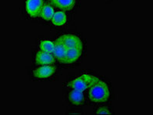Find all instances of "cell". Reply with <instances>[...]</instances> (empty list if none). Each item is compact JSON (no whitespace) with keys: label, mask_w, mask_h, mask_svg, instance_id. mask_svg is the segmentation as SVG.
Instances as JSON below:
<instances>
[{"label":"cell","mask_w":153,"mask_h":115,"mask_svg":"<svg viewBox=\"0 0 153 115\" xmlns=\"http://www.w3.org/2000/svg\"><path fill=\"white\" fill-rule=\"evenodd\" d=\"M109 88L107 84L99 79L92 86L90 87L88 91L89 99L96 103L106 101L109 97Z\"/></svg>","instance_id":"obj_1"},{"label":"cell","mask_w":153,"mask_h":115,"mask_svg":"<svg viewBox=\"0 0 153 115\" xmlns=\"http://www.w3.org/2000/svg\"><path fill=\"white\" fill-rule=\"evenodd\" d=\"M98 80H99V78L95 77V76L84 74L69 82L68 85L73 89L83 91L86 90L88 88L92 86Z\"/></svg>","instance_id":"obj_2"},{"label":"cell","mask_w":153,"mask_h":115,"mask_svg":"<svg viewBox=\"0 0 153 115\" xmlns=\"http://www.w3.org/2000/svg\"><path fill=\"white\" fill-rule=\"evenodd\" d=\"M67 49L71 48H81L82 49V42L78 36L72 34H65L57 38Z\"/></svg>","instance_id":"obj_3"},{"label":"cell","mask_w":153,"mask_h":115,"mask_svg":"<svg viewBox=\"0 0 153 115\" xmlns=\"http://www.w3.org/2000/svg\"><path fill=\"white\" fill-rule=\"evenodd\" d=\"M42 6H43V0L26 1V10L28 14L33 18H37L39 16Z\"/></svg>","instance_id":"obj_4"},{"label":"cell","mask_w":153,"mask_h":115,"mask_svg":"<svg viewBox=\"0 0 153 115\" xmlns=\"http://www.w3.org/2000/svg\"><path fill=\"white\" fill-rule=\"evenodd\" d=\"M56 70V68L55 66L47 65L45 66H42L39 69H36L33 72V74L35 77H38V78H46L54 74Z\"/></svg>","instance_id":"obj_5"},{"label":"cell","mask_w":153,"mask_h":115,"mask_svg":"<svg viewBox=\"0 0 153 115\" xmlns=\"http://www.w3.org/2000/svg\"><path fill=\"white\" fill-rule=\"evenodd\" d=\"M36 61L39 65H47L54 63L56 59H55L54 55H52L51 53L40 51V52H37V54H36Z\"/></svg>","instance_id":"obj_6"},{"label":"cell","mask_w":153,"mask_h":115,"mask_svg":"<svg viewBox=\"0 0 153 115\" xmlns=\"http://www.w3.org/2000/svg\"><path fill=\"white\" fill-rule=\"evenodd\" d=\"M55 47L54 50L52 52L53 55L56 58L58 61H59L62 63H65V56H66L67 48L65 47L61 42L56 40L54 42Z\"/></svg>","instance_id":"obj_7"},{"label":"cell","mask_w":153,"mask_h":115,"mask_svg":"<svg viewBox=\"0 0 153 115\" xmlns=\"http://www.w3.org/2000/svg\"><path fill=\"white\" fill-rule=\"evenodd\" d=\"M81 48H71L67 49L66 56H65V63L72 64L76 62L82 55Z\"/></svg>","instance_id":"obj_8"},{"label":"cell","mask_w":153,"mask_h":115,"mask_svg":"<svg viewBox=\"0 0 153 115\" xmlns=\"http://www.w3.org/2000/svg\"><path fill=\"white\" fill-rule=\"evenodd\" d=\"M50 2L63 11L71 10L76 4V0H50Z\"/></svg>","instance_id":"obj_9"},{"label":"cell","mask_w":153,"mask_h":115,"mask_svg":"<svg viewBox=\"0 0 153 115\" xmlns=\"http://www.w3.org/2000/svg\"><path fill=\"white\" fill-rule=\"evenodd\" d=\"M68 98L75 105H81L84 101V95L82 91L73 89L68 94Z\"/></svg>","instance_id":"obj_10"},{"label":"cell","mask_w":153,"mask_h":115,"mask_svg":"<svg viewBox=\"0 0 153 115\" xmlns=\"http://www.w3.org/2000/svg\"><path fill=\"white\" fill-rule=\"evenodd\" d=\"M51 20H52L53 25H56V26H62V25H64L66 23V15L64 12L58 11L54 13Z\"/></svg>","instance_id":"obj_11"},{"label":"cell","mask_w":153,"mask_h":115,"mask_svg":"<svg viewBox=\"0 0 153 115\" xmlns=\"http://www.w3.org/2000/svg\"><path fill=\"white\" fill-rule=\"evenodd\" d=\"M54 13L55 11L53 7L49 4H45L42 8L40 15L43 19L46 20V21H49V20L52 19Z\"/></svg>","instance_id":"obj_12"},{"label":"cell","mask_w":153,"mask_h":115,"mask_svg":"<svg viewBox=\"0 0 153 115\" xmlns=\"http://www.w3.org/2000/svg\"><path fill=\"white\" fill-rule=\"evenodd\" d=\"M55 43L52 41L49 40H43L40 42L39 48L41 51L45 52H49V53H52L54 50Z\"/></svg>","instance_id":"obj_13"},{"label":"cell","mask_w":153,"mask_h":115,"mask_svg":"<svg viewBox=\"0 0 153 115\" xmlns=\"http://www.w3.org/2000/svg\"><path fill=\"white\" fill-rule=\"evenodd\" d=\"M96 113H97L98 114H111V112H110L107 108H99V109H98Z\"/></svg>","instance_id":"obj_14"}]
</instances>
